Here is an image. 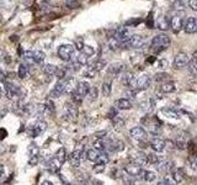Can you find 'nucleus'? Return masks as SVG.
Instances as JSON below:
<instances>
[{"label": "nucleus", "instance_id": "nucleus-1", "mask_svg": "<svg viewBox=\"0 0 197 185\" xmlns=\"http://www.w3.org/2000/svg\"><path fill=\"white\" fill-rule=\"evenodd\" d=\"M65 159H67V152H65L64 148H60V149L51 158V160L48 162V164H47L48 172H51V173L59 172L60 168L63 167Z\"/></svg>", "mask_w": 197, "mask_h": 185}, {"label": "nucleus", "instance_id": "nucleus-47", "mask_svg": "<svg viewBox=\"0 0 197 185\" xmlns=\"http://www.w3.org/2000/svg\"><path fill=\"white\" fill-rule=\"evenodd\" d=\"M84 46H85V44H84V40L81 38V37H79V38L75 41V46H74V47H75L79 52H81V49L84 48Z\"/></svg>", "mask_w": 197, "mask_h": 185}, {"label": "nucleus", "instance_id": "nucleus-10", "mask_svg": "<svg viewBox=\"0 0 197 185\" xmlns=\"http://www.w3.org/2000/svg\"><path fill=\"white\" fill-rule=\"evenodd\" d=\"M188 61H190V56L187 54V53L185 52H179L178 54L175 56L174 58V63H172V65H174L175 69H182L184 67H186Z\"/></svg>", "mask_w": 197, "mask_h": 185}, {"label": "nucleus", "instance_id": "nucleus-59", "mask_svg": "<svg viewBox=\"0 0 197 185\" xmlns=\"http://www.w3.org/2000/svg\"><path fill=\"white\" fill-rule=\"evenodd\" d=\"M94 185H102V182H97V180H92Z\"/></svg>", "mask_w": 197, "mask_h": 185}, {"label": "nucleus", "instance_id": "nucleus-30", "mask_svg": "<svg viewBox=\"0 0 197 185\" xmlns=\"http://www.w3.org/2000/svg\"><path fill=\"white\" fill-rule=\"evenodd\" d=\"M111 90H112V80H106L102 84V95L104 96H110Z\"/></svg>", "mask_w": 197, "mask_h": 185}, {"label": "nucleus", "instance_id": "nucleus-38", "mask_svg": "<svg viewBox=\"0 0 197 185\" xmlns=\"http://www.w3.org/2000/svg\"><path fill=\"white\" fill-rule=\"evenodd\" d=\"M27 73H28V69H27L26 65H25V64H20L19 65V72H17L20 79H25V78L27 77Z\"/></svg>", "mask_w": 197, "mask_h": 185}, {"label": "nucleus", "instance_id": "nucleus-62", "mask_svg": "<svg viewBox=\"0 0 197 185\" xmlns=\"http://www.w3.org/2000/svg\"><path fill=\"white\" fill-rule=\"evenodd\" d=\"M3 21V16H1V14H0V22Z\"/></svg>", "mask_w": 197, "mask_h": 185}, {"label": "nucleus", "instance_id": "nucleus-41", "mask_svg": "<svg viewBox=\"0 0 197 185\" xmlns=\"http://www.w3.org/2000/svg\"><path fill=\"white\" fill-rule=\"evenodd\" d=\"M105 67H106V62L104 59H98L97 62H95V63H94V68H95L96 72L102 71Z\"/></svg>", "mask_w": 197, "mask_h": 185}, {"label": "nucleus", "instance_id": "nucleus-58", "mask_svg": "<svg viewBox=\"0 0 197 185\" xmlns=\"http://www.w3.org/2000/svg\"><path fill=\"white\" fill-rule=\"evenodd\" d=\"M42 185H53V183L49 182V180H44V182L42 183Z\"/></svg>", "mask_w": 197, "mask_h": 185}, {"label": "nucleus", "instance_id": "nucleus-27", "mask_svg": "<svg viewBox=\"0 0 197 185\" xmlns=\"http://www.w3.org/2000/svg\"><path fill=\"white\" fill-rule=\"evenodd\" d=\"M142 178L144 182L147 183H150V182H154L155 179H157V174H155L154 172H151V170H142Z\"/></svg>", "mask_w": 197, "mask_h": 185}, {"label": "nucleus", "instance_id": "nucleus-37", "mask_svg": "<svg viewBox=\"0 0 197 185\" xmlns=\"http://www.w3.org/2000/svg\"><path fill=\"white\" fill-rule=\"evenodd\" d=\"M96 73L97 72L95 71V68H94V64H90L89 67H86V69L84 71V77L85 78H94Z\"/></svg>", "mask_w": 197, "mask_h": 185}, {"label": "nucleus", "instance_id": "nucleus-18", "mask_svg": "<svg viewBox=\"0 0 197 185\" xmlns=\"http://www.w3.org/2000/svg\"><path fill=\"white\" fill-rule=\"evenodd\" d=\"M182 25H184V20L180 16H174L170 20V27L174 34H179L180 31L182 30Z\"/></svg>", "mask_w": 197, "mask_h": 185}, {"label": "nucleus", "instance_id": "nucleus-54", "mask_svg": "<svg viewBox=\"0 0 197 185\" xmlns=\"http://www.w3.org/2000/svg\"><path fill=\"white\" fill-rule=\"evenodd\" d=\"M187 4H188V6H190L194 11L197 10V0H188Z\"/></svg>", "mask_w": 197, "mask_h": 185}, {"label": "nucleus", "instance_id": "nucleus-56", "mask_svg": "<svg viewBox=\"0 0 197 185\" xmlns=\"http://www.w3.org/2000/svg\"><path fill=\"white\" fill-rule=\"evenodd\" d=\"M159 64H160V68H165V67H168V62L165 61V59H161L159 62Z\"/></svg>", "mask_w": 197, "mask_h": 185}, {"label": "nucleus", "instance_id": "nucleus-57", "mask_svg": "<svg viewBox=\"0 0 197 185\" xmlns=\"http://www.w3.org/2000/svg\"><path fill=\"white\" fill-rule=\"evenodd\" d=\"M5 152H6L5 146H4V145H0V154H4Z\"/></svg>", "mask_w": 197, "mask_h": 185}, {"label": "nucleus", "instance_id": "nucleus-61", "mask_svg": "<svg viewBox=\"0 0 197 185\" xmlns=\"http://www.w3.org/2000/svg\"><path fill=\"white\" fill-rule=\"evenodd\" d=\"M76 185H88V184H86V183H84V182H79V183H78Z\"/></svg>", "mask_w": 197, "mask_h": 185}, {"label": "nucleus", "instance_id": "nucleus-51", "mask_svg": "<svg viewBox=\"0 0 197 185\" xmlns=\"http://www.w3.org/2000/svg\"><path fill=\"white\" fill-rule=\"evenodd\" d=\"M38 159H40L38 155H30V159H28V164H30V165H32V167H35L36 164L38 163Z\"/></svg>", "mask_w": 197, "mask_h": 185}, {"label": "nucleus", "instance_id": "nucleus-39", "mask_svg": "<svg viewBox=\"0 0 197 185\" xmlns=\"http://www.w3.org/2000/svg\"><path fill=\"white\" fill-rule=\"evenodd\" d=\"M81 52L84 53V54L86 56V57H92L94 54H95V48H94L92 46H84V48L81 49Z\"/></svg>", "mask_w": 197, "mask_h": 185}, {"label": "nucleus", "instance_id": "nucleus-64", "mask_svg": "<svg viewBox=\"0 0 197 185\" xmlns=\"http://www.w3.org/2000/svg\"><path fill=\"white\" fill-rule=\"evenodd\" d=\"M67 185H72V184H67Z\"/></svg>", "mask_w": 197, "mask_h": 185}, {"label": "nucleus", "instance_id": "nucleus-25", "mask_svg": "<svg viewBox=\"0 0 197 185\" xmlns=\"http://www.w3.org/2000/svg\"><path fill=\"white\" fill-rule=\"evenodd\" d=\"M139 106H141V110L143 112H150V111L154 109V101L151 100V99H147V100L142 101L141 104H139Z\"/></svg>", "mask_w": 197, "mask_h": 185}, {"label": "nucleus", "instance_id": "nucleus-40", "mask_svg": "<svg viewBox=\"0 0 197 185\" xmlns=\"http://www.w3.org/2000/svg\"><path fill=\"white\" fill-rule=\"evenodd\" d=\"M23 59L26 61L27 64H34V51H26L23 54Z\"/></svg>", "mask_w": 197, "mask_h": 185}, {"label": "nucleus", "instance_id": "nucleus-42", "mask_svg": "<svg viewBox=\"0 0 197 185\" xmlns=\"http://www.w3.org/2000/svg\"><path fill=\"white\" fill-rule=\"evenodd\" d=\"M147 155V160H148V164H157L159 162V158L157 154L154 153H149V154H145Z\"/></svg>", "mask_w": 197, "mask_h": 185}, {"label": "nucleus", "instance_id": "nucleus-32", "mask_svg": "<svg viewBox=\"0 0 197 185\" xmlns=\"http://www.w3.org/2000/svg\"><path fill=\"white\" fill-rule=\"evenodd\" d=\"M187 67H188V71H190V73L195 77L196 74H197V63H196V57H195V56L192 57L190 61H188Z\"/></svg>", "mask_w": 197, "mask_h": 185}, {"label": "nucleus", "instance_id": "nucleus-44", "mask_svg": "<svg viewBox=\"0 0 197 185\" xmlns=\"http://www.w3.org/2000/svg\"><path fill=\"white\" fill-rule=\"evenodd\" d=\"M172 7H174L175 10H184L185 9V4L182 0H174V3H172Z\"/></svg>", "mask_w": 197, "mask_h": 185}, {"label": "nucleus", "instance_id": "nucleus-53", "mask_svg": "<svg viewBox=\"0 0 197 185\" xmlns=\"http://www.w3.org/2000/svg\"><path fill=\"white\" fill-rule=\"evenodd\" d=\"M188 163H190V167H191L194 170L197 169V167H196V165H197V160H196L195 157H191L190 159H188Z\"/></svg>", "mask_w": 197, "mask_h": 185}, {"label": "nucleus", "instance_id": "nucleus-12", "mask_svg": "<svg viewBox=\"0 0 197 185\" xmlns=\"http://www.w3.org/2000/svg\"><path fill=\"white\" fill-rule=\"evenodd\" d=\"M182 28L184 31L186 32V34H196L197 31V21H196V17H194V16H190V17H187V20L184 22L182 25Z\"/></svg>", "mask_w": 197, "mask_h": 185}, {"label": "nucleus", "instance_id": "nucleus-15", "mask_svg": "<svg viewBox=\"0 0 197 185\" xmlns=\"http://www.w3.org/2000/svg\"><path fill=\"white\" fill-rule=\"evenodd\" d=\"M125 173L131 178H135V176L141 175L142 173V167H139L138 164L135 163H131V164H127L125 167Z\"/></svg>", "mask_w": 197, "mask_h": 185}, {"label": "nucleus", "instance_id": "nucleus-20", "mask_svg": "<svg viewBox=\"0 0 197 185\" xmlns=\"http://www.w3.org/2000/svg\"><path fill=\"white\" fill-rule=\"evenodd\" d=\"M155 167H157V169H158L159 173L165 174V173L170 172L172 169V163L169 162V160H159V162L155 164Z\"/></svg>", "mask_w": 197, "mask_h": 185}, {"label": "nucleus", "instance_id": "nucleus-14", "mask_svg": "<svg viewBox=\"0 0 197 185\" xmlns=\"http://www.w3.org/2000/svg\"><path fill=\"white\" fill-rule=\"evenodd\" d=\"M123 69H125V64L120 63V62L110 64L107 68V77H111V79H112V78L118 75V74H121L123 72Z\"/></svg>", "mask_w": 197, "mask_h": 185}, {"label": "nucleus", "instance_id": "nucleus-55", "mask_svg": "<svg viewBox=\"0 0 197 185\" xmlns=\"http://www.w3.org/2000/svg\"><path fill=\"white\" fill-rule=\"evenodd\" d=\"M158 185H172V183L170 182L169 179H163V180H160V182L158 183Z\"/></svg>", "mask_w": 197, "mask_h": 185}, {"label": "nucleus", "instance_id": "nucleus-31", "mask_svg": "<svg viewBox=\"0 0 197 185\" xmlns=\"http://www.w3.org/2000/svg\"><path fill=\"white\" fill-rule=\"evenodd\" d=\"M57 69H58V67L54 64H46L43 67V72L46 75H56Z\"/></svg>", "mask_w": 197, "mask_h": 185}, {"label": "nucleus", "instance_id": "nucleus-36", "mask_svg": "<svg viewBox=\"0 0 197 185\" xmlns=\"http://www.w3.org/2000/svg\"><path fill=\"white\" fill-rule=\"evenodd\" d=\"M111 143H112V151H115V152H122L125 149V143H123L121 139H116V141H113Z\"/></svg>", "mask_w": 197, "mask_h": 185}, {"label": "nucleus", "instance_id": "nucleus-23", "mask_svg": "<svg viewBox=\"0 0 197 185\" xmlns=\"http://www.w3.org/2000/svg\"><path fill=\"white\" fill-rule=\"evenodd\" d=\"M159 90H160L161 93L169 94V93H174V91H175V90H176V86H175V83H172V81H164V83L160 85Z\"/></svg>", "mask_w": 197, "mask_h": 185}, {"label": "nucleus", "instance_id": "nucleus-6", "mask_svg": "<svg viewBox=\"0 0 197 185\" xmlns=\"http://www.w3.org/2000/svg\"><path fill=\"white\" fill-rule=\"evenodd\" d=\"M58 57L64 62H70L74 58V46L69 43L62 44L58 48Z\"/></svg>", "mask_w": 197, "mask_h": 185}, {"label": "nucleus", "instance_id": "nucleus-28", "mask_svg": "<svg viewBox=\"0 0 197 185\" xmlns=\"http://www.w3.org/2000/svg\"><path fill=\"white\" fill-rule=\"evenodd\" d=\"M161 112L165 115L166 117H170V118H175V120H179L180 118V115H179V112L176 110H174V109H170V108H164L163 110H161Z\"/></svg>", "mask_w": 197, "mask_h": 185}, {"label": "nucleus", "instance_id": "nucleus-22", "mask_svg": "<svg viewBox=\"0 0 197 185\" xmlns=\"http://www.w3.org/2000/svg\"><path fill=\"white\" fill-rule=\"evenodd\" d=\"M65 116H68L69 120H75L78 116V109L72 104H67L65 106Z\"/></svg>", "mask_w": 197, "mask_h": 185}, {"label": "nucleus", "instance_id": "nucleus-49", "mask_svg": "<svg viewBox=\"0 0 197 185\" xmlns=\"http://www.w3.org/2000/svg\"><path fill=\"white\" fill-rule=\"evenodd\" d=\"M176 147L179 148V149H186L187 148V142L186 141H182V139H178V141L175 142Z\"/></svg>", "mask_w": 197, "mask_h": 185}, {"label": "nucleus", "instance_id": "nucleus-16", "mask_svg": "<svg viewBox=\"0 0 197 185\" xmlns=\"http://www.w3.org/2000/svg\"><path fill=\"white\" fill-rule=\"evenodd\" d=\"M154 27L159 28L160 31H166L168 28L170 27V21H169V19H168L165 15L159 16V17L155 19V21H154Z\"/></svg>", "mask_w": 197, "mask_h": 185}, {"label": "nucleus", "instance_id": "nucleus-24", "mask_svg": "<svg viewBox=\"0 0 197 185\" xmlns=\"http://www.w3.org/2000/svg\"><path fill=\"white\" fill-rule=\"evenodd\" d=\"M171 179H172V183H175V184L182 183L184 179H185L182 170L181 169H174L171 172Z\"/></svg>", "mask_w": 197, "mask_h": 185}, {"label": "nucleus", "instance_id": "nucleus-48", "mask_svg": "<svg viewBox=\"0 0 197 185\" xmlns=\"http://www.w3.org/2000/svg\"><path fill=\"white\" fill-rule=\"evenodd\" d=\"M141 22H142V19H132V20H129V21L126 22V26H128V27H134L135 25H139Z\"/></svg>", "mask_w": 197, "mask_h": 185}, {"label": "nucleus", "instance_id": "nucleus-52", "mask_svg": "<svg viewBox=\"0 0 197 185\" xmlns=\"http://www.w3.org/2000/svg\"><path fill=\"white\" fill-rule=\"evenodd\" d=\"M40 154V149L36 147V145H31L30 147V155H38Z\"/></svg>", "mask_w": 197, "mask_h": 185}, {"label": "nucleus", "instance_id": "nucleus-21", "mask_svg": "<svg viewBox=\"0 0 197 185\" xmlns=\"http://www.w3.org/2000/svg\"><path fill=\"white\" fill-rule=\"evenodd\" d=\"M100 153L101 152L95 149V148H90V149H88L85 152V158L88 160H90V162H97Z\"/></svg>", "mask_w": 197, "mask_h": 185}, {"label": "nucleus", "instance_id": "nucleus-8", "mask_svg": "<svg viewBox=\"0 0 197 185\" xmlns=\"http://www.w3.org/2000/svg\"><path fill=\"white\" fill-rule=\"evenodd\" d=\"M46 130H47V122L43 120H38L28 128V135L31 137H37V136L42 135Z\"/></svg>", "mask_w": 197, "mask_h": 185}, {"label": "nucleus", "instance_id": "nucleus-35", "mask_svg": "<svg viewBox=\"0 0 197 185\" xmlns=\"http://www.w3.org/2000/svg\"><path fill=\"white\" fill-rule=\"evenodd\" d=\"M86 96L89 98V101H95L98 96V90H97L96 86H91V88L89 89V93Z\"/></svg>", "mask_w": 197, "mask_h": 185}, {"label": "nucleus", "instance_id": "nucleus-4", "mask_svg": "<svg viewBox=\"0 0 197 185\" xmlns=\"http://www.w3.org/2000/svg\"><path fill=\"white\" fill-rule=\"evenodd\" d=\"M150 84H151V78L149 75H141L138 78H134L129 86L134 91H141V90L148 89L150 86Z\"/></svg>", "mask_w": 197, "mask_h": 185}, {"label": "nucleus", "instance_id": "nucleus-2", "mask_svg": "<svg viewBox=\"0 0 197 185\" xmlns=\"http://www.w3.org/2000/svg\"><path fill=\"white\" fill-rule=\"evenodd\" d=\"M169 44H170V37L165 34H158L157 36L153 37V40H151V42H150L151 48L158 52L166 49Z\"/></svg>", "mask_w": 197, "mask_h": 185}, {"label": "nucleus", "instance_id": "nucleus-34", "mask_svg": "<svg viewBox=\"0 0 197 185\" xmlns=\"http://www.w3.org/2000/svg\"><path fill=\"white\" fill-rule=\"evenodd\" d=\"M134 163L135 164H138L139 167H144L148 164V160H147V155L145 154H138L137 157L134 158Z\"/></svg>", "mask_w": 197, "mask_h": 185}, {"label": "nucleus", "instance_id": "nucleus-9", "mask_svg": "<svg viewBox=\"0 0 197 185\" xmlns=\"http://www.w3.org/2000/svg\"><path fill=\"white\" fill-rule=\"evenodd\" d=\"M112 37H115V38H116L122 46V44L131 37V30L127 26H121V27L116 28V31H115V34H113Z\"/></svg>", "mask_w": 197, "mask_h": 185}, {"label": "nucleus", "instance_id": "nucleus-46", "mask_svg": "<svg viewBox=\"0 0 197 185\" xmlns=\"http://www.w3.org/2000/svg\"><path fill=\"white\" fill-rule=\"evenodd\" d=\"M154 21H155V19L153 17V12H150L149 16H148V19H147V21H145L147 26L149 28H154Z\"/></svg>", "mask_w": 197, "mask_h": 185}, {"label": "nucleus", "instance_id": "nucleus-29", "mask_svg": "<svg viewBox=\"0 0 197 185\" xmlns=\"http://www.w3.org/2000/svg\"><path fill=\"white\" fill-rule=\"evenodd\" d=\"M46 59V53L43 51H34V62L36 64H42Z\"/></svg>", "mask_w": 197, "mask_h": 185}, {"label": "nucleus", "instance_id": "nucleus-3", "mask_svg": "<svg viewBox=\"0 0 197 185\" xmlns=\"http://www.w3.org/2000/svg\"><path fill=\"white\" fill-rule=\"evenodd\" d=\"M89 89H90V85L88 81H79L78 85L75 86V89H74L73 91V100L76 102V104H79V102L83 101V99L88 95L89 93Z\"/></svg>", "mask_w": 197, "mask_h": 185}, {"label": "nucleus", "instance_id": "nucleus-33", "mask_svg": "<svg viewBox=\"0 0 197 185\" xmlns=\"http://www.w3.org/2000/svg\"><path fill=\"white\" fill-rule=\"evenodd\" d=\"M120 46H121V43L118 42L115 37H111V38L109 40V42H107V48L110 49V51H116L117 48H120Z\"/></svg>", "mask_w": 197, "mask_h": 185}, {"label": "nucleus", "instance_id": "nucleus-13", "mask_svg": "<svg viewBox=\"0 0 197 185\" xmlns=\"http://www.w3.org/2000/svg\"><path fill=\"white\" fill-rule=\"evenodd\" d=\"M129 135H131V137L132 138L137 139V141H139V142L144 141V139L147 138V131L141 126H135V127H133V128H131Z\"/></svg>", "mask_w": 197, "mask_h": 185}, {"label": "nucleus", "instance_id": "nucleus-50", "mask_svg": "<svg viewBox=\"0 0 197 185\" xmlns=\"http://www.w3.org/2000/svg\"><path fill=\"white\" fill-rule=\"evenodd\" d=\"M105 170V164H102V163H97L94 165V172L95 173H102Z\"/></svg>", "mask_w": 197, "mask_h": 185}, {"label": "nucleus", "instance_id": "nucleus-11", "mask_svg": "<svg viewBox=\"0 0 197 185\" xmlns=\"http://www.w3.org/2000/svg\"><path fill=\"white\" fill-rule=\"evenodd\" d=\"M83 146H80L79 148H76L75 151H73L70 154L68 155L69 164L72 167H79L80 165V160H81V154H83Z\"/></svg>", "mask_w": 197, "mask_h": 185}, {"label": "nucleus", "instance_id": "nucleus-19", "mask_svg": "<svg viewBox=\"0 0 197 185\" xmlns=\"http://www.w3.org/2000/svg\"><path fill=\"white\" fill-rule=\"evenodd\" d=\"M132 108V101L122 98L115 101V109L116 110H129Z\"/></svg>", "mask_w": 197, "mask_h": 185}, {"label": "nucleus", "instance_id": "nucleus-17", "mask_svg": "<svg viewBox=\"0 0 197 185\" xmlns=\"http://www.w3.org/2000/svg\"><path fill=\"white\" fill-rule=\"evenodd\" d=\"M165 147H166V142L159 137H155L150 141V148L154 152H163L165 149Z\"/></svg>", "mask_w": 197, "mask_h": 185}, {"label": "nucleus", "instance_id": "nucleus-45", "mask_svg": "<svg viewBox=\"0 0 197 185\" xmlns=\"http://www.w3.org/2000/svg\"><path fill=\"white\" fill-rule=\"evenodd\" d=\"M123 95H125L126 98L125 99H127V100H129V99H134L135 98V91L133 89H128V90H126L125 93H123Z\"/></svg>", "mask_w": 197, "mask_h": 185}, {"label": "nucleus", "instance_id": "nucleus-60", "mask_svg": "<svg viewBox=\"0 0 197 185\" xmlns=\"http://www.w3.org/2000/svg\"><path fill=\"white\" fill-rule=\"evenodd\" d=\"M125 185H135L133 182H129V180H126V183H125Z\"/></svg>", "mask_w": 197, "mask_h": 185}, {"label": "nucleus", "instance_id": "nucleus-26", "mask_svg": "<svg viewBox=\"0 0 197 185\" xmlns=\"http://www.w3.org/2000/svg\"><path fill=\"white\" fill-rule=\"evenodd\" d=\"M133 79H134V74L132 72H125L121 75V83L126 86H129Z\"/></svg>", "mask_w": 197, "mask_h": 185}, {"label": "nucleus", "instance_id": "nucleus-7", "mask_svg": "<svg viewBox=\"0 0 197 185\" xmlns=\"http://www.w3.org/2000/svg\"><path fill=\"white\" fill-rule=\"evenodd\" d=\"M145 40L142 35H131V37L122 44L125 48H141L144 44Z\"/></svg>", "mask_w": 197, "mask_h": 185}, {"label": "nucleus", "instance_id": "nucleus-43", "mask_svg": "<svg viewBox=\"0 0 197 185\" xmlns=\"http://www.w3.org/2000/svg\"><path fill=\"white\" fill-rule=\"evenodd\" d=\"M169 78H170V75L169 74H166V73H157L155 74V77H154V80L155 81H161V80L168 81Z\"/></svg>", "mask_w": 197, "mask_h": 185}, {"label": "nucleus", "instance_id": "nucleus-63", "mask_svg": "<svg viewBox=\"0 0 197 185\" xmlns=\"http://www.w3.org/2000/svg\"><path fill=\"white\" fill-rule=\"evenodd\" d=\"M1 95H3V91H1V89H0V98H1Z\"/></svg>", "mask_w": 197, "mask_h": 185}, {"label": "nucleus", "instance_id": "nucleus-5", "mask_svg": "<svg viewBox=\"0 0 197 185\" xmlns=\"http://www.w3.org/2000/svg\"><path fill=\"white\" fill-rule=\"evenodd\" d=\"M70 81H72V79H70L69 77L65 78V79L59 80L58 83L54 85V88H53V90L51 91V94H49V95H51L52 98H59V96H62V95H63V94L68 90Z\"/></svg>", "mask_w": 197, "mask_h": 185}]
</instances>
